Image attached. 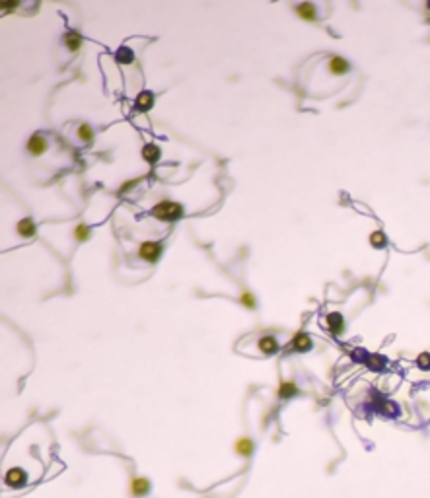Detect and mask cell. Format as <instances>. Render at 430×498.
I'll use <instances>...</instances> for the list:
<instances>
[{
    "label": "cell",
    "mask_w": 430,
    "mask_h": 498,
    "mask_svg": "<svg viewBox=\"0 0 430 498\" xmlns=\"http://www.w3.org/2000/svg\"><path fill=\"white\" fill-rule=\"evenodd\" d=\"M152 216L160 222H177L183 218L185 214V209L181 203L177 201H169V199H163V201H158L154 207H152Z\"/></svg>",
    "instance_id": "6da1fadb"
},
{
    "label": "cell",
    "mask_w": 430,
    "mask_h": 498,
    "mask_svg": "<svg viewBox=\"0 0 430 498\" xmlns=\"http://www.w3.org/2000/svg\"><path fill=\"white\" fill-rule=\"evenodd\" d=\"M161 253H163V245H161L160 241H142V243L138 245V257H140L142 261L150 263V265L158 263Z\"/></svg>",
    "instance_id": "7a4b0ae2"
},
{
    "label": "cell",
    "mask_w": 430,
    "mask_h": 498,
    "mask_svg": "<svg viewBox=\"0 0 430 498\" xmlns=\"http://www.w3.org/2000/svg\"><path fill=\"white\" fill-rule=\"evenodd\" d=\"M26 150H27V154H29V156L39 158V156H43V154L49 150V140H47L41 132H35V134H31V136L27 138V142H26Z\"/></svg>",
    "instance_id": "3957f363"
},
{
    "label": "cell",
    "mask_w": 430,
    "mask_h": 498,
    "mask_svg": "<svg viewBox=\"0 0 430 498\" xmlns=\"http://www.w3.org/2000/svg\"><path fill=\"white\" fill-rule=\"evenodd\" d=\"M312 346H314V341L306 331H296L292 335V339L288 341V350H292V352L302 354V352L312 350Z\"/></svg>",
    "instance_id": "277c9868"
},
{
    "label": "cell",
    "mask_w": 430,
    "mask_h": 498,
    "mask_svg": "<svg viewBox=\"0 0 430 498\" xmlns=\"http://www.w3.org/2000/svg\"><path fill=\"white\" fill-rule=\"evenodd\" d=\"M325 329L331 333L333 337H341L347 325H345V317L339 314V312H331L325 315Z\"/></svg>",
    "instance_id": "5b68a950"
},
{
    "label": "cell",
    "mask_w": 430,
    "mask_h": 498,
    "mask_svg": "<svg viewBox=\"0 0 430 498\" xmlns=\"http://www.w3.org/2000/svg\"><path fill=\"white\" fill-rule=\"evenodd\" d=\"M327 72L333 76H345L350 72V62L341 55H333L327 60Z\"/></svg>",
    "instance_id": "8992f818"
},
{
    "label": "cell",
    "mask_w": 430,
    "mask_h": 498,
    "mask_svg": "<svg viewBox=\"0 0 430 498\" xmlns=\"http://www.w3.org/2000/svg\"><path fill=\"white\" fill-rule=\"evenodd\" d=\"M257 348H259V352H261L263 356H274V354L278 352L280 344H278V341H276L274 335L265 333V335H261V337L257 339Z\"/></svg>",
    "instance_id": "52a82bcc"
},
{
    "label": "cell",
    "mask_w": 430,
    "mask_h": 498,
    "mask_svg": "<svg viewBox=\"0 0 430 498\" xmlns=\"http://www.w3.org/2000/svg\"><path fill=\"white\" fill-rule=\"evenodd\" d=\"M4 481H6V485H8V487L18 489V487H24V485L27 483V473H26L22 467H12V469H8V471H6Z\"/></svg>",
    "instance_id": "ba28073f"
},
{
    "label": "cell",
    "mask_w": 430,
    "mask_h": 498,
    "mask_svg": "<svg viewBox=\"0 0 430 498\" xmlns=\"http://www.w3.org/2000/svg\"><path fill=\"white\" fill-rule=\"evenodd\" d=\"M150 489H152V485H150V481L146 477H133L131 483H129V493L134 498L146 497L150 493Z\"/></svg>",
    "instance_id": "9c48e42d"
},
{
    "label": "cell",
    "mask_w": 430,
    "mask_h": 498,
    "mask_svg": "<svg viewBox=\"0 0 430 498\" xmlns=\"http://www.w3.org/2000/svg\"><path fill=\"white\" fill-rule=\"evenodd\" d=\"M294 12L304 22H316L318 20V6L314 2H300L294 6Z\"/></svg>",
    "instance_id": "30bf717a"
},
{
    "label": "cell",
    "mask_w": 430,
    "mask_h": 498,
    "mask_svg": "<svg viewBox=\"0 0 430 498\" xmlns=\"http://www.w3.org/2000/svg\"><path fill=\"white\" fill-rule=\"evenodd\" d=\"M298 393H300V388H298V384L294 380H280L278 382V388H276V397L278 399L286 401V399L296 397Z\"/></svg>",
    "instance_id": "8fae6325"
},
{
    "label": "cell",
    "mask_w": 430,
    "mask_h": 498,
    "mask_svg": "<svg viewBox=\"0 0 430 498\" xmlns=\"http://www.w3.org/2000/svg\"><path fill=\"white\" fill-rule=\"evenodd\" d=\"M16 232H18L20 237L31 239V237L37 236V226H35V222L31 220L29 216H26V218H22V220L16 224Z\"/></svg>",
    "instance_id": "7c38bea8"
},
{
    "label": "cell",
    "mask_w": 430,
    "mask_h": 498,
    "mask_svg": "<svg viewBox=\"0 0 430 498\" xmlns=\"http://www.w3.org/2000/svg\"><path fill=\"white\" fill-rule=\"evenodd\" d=\"M62 43H64V47L70 53H78L82 49V45H84V39H82V35L78 31H66L62 35Z\"/></svg>",
    "instance_id": "4fadbf2b"
},
{
    "label": "cell",
    "mask_w": 430,
    "mask_h": 498,
    "mask_svg": "<svg viewBox=\"0 0 430 498\" xmlns=\"http://www.w3.org/2000/svg\"><path fill=\"white\" fill-rule=\"evenodd\" d=\"M255 449V444L249 436H240L236 442H234V451L240 455V457H249Z\"/></svg>",
    "instance_id": "5bb4252c"
},
{
    "label": "cell",
    "mask_w": 430,
    "mask_h": 498,
    "mask_svg": "<svg viewBox=\"0 0 430 498\" xmlns=\"http://www.w3.org/2000/svg\"><path fill=\"white\" fill-rule=\"evenodd\" d=\"M152 105H154V94L148 92V90L140 92V94L136 96V100H134V109H136V113H146V111L152 109Z\"/></svg>",
    "instance_id": "9a60e30c"
},
{
    "label": "cell",
    "mask_w": 430,
    "mask_h": 498,
    "mask_svg": "<svg viewBox=\"0 0 430 498\" xmlns=\"http://www.w3.org/2000/svg\"><path fill=\"white\" fill-rule=\"evenodd\" d=\"M140 156H142V160L146 162V164H150V166H154V164H158L161 158V150L160 146H156V144H144L142 146V150H140Z\"/></svg>",
    "instance_id": "2e32d148"
},
{
    "label": "cell",
    "mask_w": 430,
    "mask_h": 498,
    "mask_svg": "<svg viewBox=\"0 0 430 498\" xmlns=\"http://www.w3.org/2000/svg\"><path fill=\"white\" fill-rule=\"evenodd\" d=\"M94 136H96V132H94L92 125H88V123H80L78 125V129H76V140L80 144H92Z\"/></svg>",
    "instance_id": "e0dca14e"
},
{
    "label": "cell",
    "mask_w": 430,
    "mask_h": 498,
    "mask_svg": "<svg viewBox=\"0 0 430 498\" xmlns=\"http://www.w3.org/2000/svg\"><path fill=\"white\" fill-rule=\"evenodd\" d=\"M72 237L76 243H86L90 237H92V228L86 224V222H78L74 228H72Z\"/></svg>",
    "instance_id": "ac0fdd59"
},
{
    "label": "cell",
    "mask_w": 430,
    "mask_h": 498,
    "mask_svg": "<svg viewBox=\"0 0 430 498\" xmlns=\"http://www.w3.org/2000/svg\"><path fill=\"white\" fill-rule=\"evenodd\" d=\"M238 302H240L242 308H245V310H249V312H255V310H257V298H255V294H253L251 290H247V288L242 290V294L238 296Z\"/></svg>",
    "instance_id": "d6986e66"
},
{
    "label": "cell",
    "mask_w": 430,
    "mask_h": 498,
    "mask_svg": "<svg viewBox=\"0 0 430 498\" xmlns=\"http://www.w3.org/2000/svg\"><path fill=\"white\" fill-rule=\"evenodd\" d=\"M370 245L374 247V249H383L385 245H387V236L381 232V230H374L372 234H370Z\"/></svg>",
    "instance_id": "ffe728a7"
},
{
    "label": "cell",
    "mask_w": 430,
    "mask_h": 498,
    "mask_svg": "<svg viewBox=\"0 0 430 498\" xmlns=\"http://www.w3.org/2000/svg\"><path fill=\"white\" fill-rule=\"evenodd\" d=\"M140 177H134V179H129V181H123L121 185H119V189H117V195H125V193H129V191H133L136 185H140Z\"/></svg>",
    "instance_id": "44dd1931"
},
{
    "label": "cell",
    "mask_w": 430,
    "mask_h": 498,
    "mask_svg": "<svg viewBox=\"0 0 430 498\" xmlns=\"http://www.w3.org/2000/svg\"><path fill=\"white\" fill-rule=\"evenodd\" d=\"M133 58H134V56H133V51H131L129 47H123V49L117 53V60H119L121 64H131Z\"/></svg>",
    "instance_id": "7402d4cb"
},
{
    "label": "cell",
    "mask_w": 430,
    "mask_h": 498,
    "mask_svg": "<svg viewBox=\"0 0 430 498\" xmlns=\"http://www.w3.org/2000/svg\"><path fill=\"white\" fill-rule=\"evenodd\" d=\"M18 8H20V2H18V0H2V2H0V10H2L4 14H10V12L18 10Z\"/></svg>",
    "instance_id": "603a6c76"
},
{
    "label": "cell",
    "mask_w": 430,
    "mask_h": 498,
    "mask_svg": "<svg viewBox=\"0 0 430 498\" xmlns=\"http://www.w3.org/2000/svg\"><path fill=\"white\" fill-rule=\"evenodd\" d=\"M417 364L421 370H430V354L429 352H421L417 358Z\"/></svg>",
    "instance_id": "cb8c5ba5"
},
{
    "label": "cell",
    "mask_w": 430,
    "mask_h": 498,
    "mask_svg": "<svg viewBox=\"0 0 430 498\" xmlns=\"http://www.w3.org/2000/svg\"><path fill=\"white\" fill-rule=\"evenodd\" d=\"M427 6H429V10H430V2H429V4H427Z\"/></svg>",
    "instance_id": "d4e9b609"
}]
</instances>
